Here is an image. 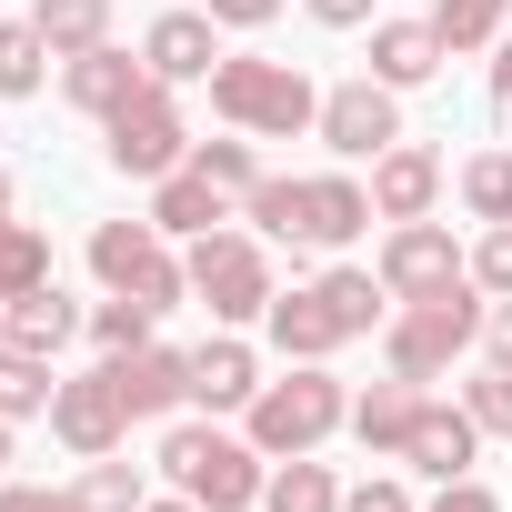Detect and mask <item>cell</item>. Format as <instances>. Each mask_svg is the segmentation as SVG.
Returning a JSON list of instances; mask_svg holds the SVG:
<instances>
[{
	"label": "cell",
	"instance_id": "cell-8",
	"mask_svg": "<svg viewBox=\"0 0 512 512\" xmlns=\"http://www.w3.org/2000/svg\"><path fill=\"white\" fill-rule=\"evenodd\" d=\"M372 272H382L392 302H432V292H462V282H472V251H462L442 221H392L382 251H372Z\"/></svg>",
	"mask_w": 512,
	"mask_h": 512
},
{
	"label": "cell",
	"instance_id": "cell-25",
	"mask_svg": "<svg viewBox=\"0 0 512 512\" xmlns=\"http://www.w3.org/2000/svg\"><path fill=\"white\" fill-rule=\"evenodd\" d=\"M31 21H41L51 61H81V51L111 41V0H31Z\"/></svg>",
	"mask_w": 512,
	"mask_h": 512
},
{
	"label": "cell",
	"instance_id": "cell-15",
	"mask_svg": "<svg viewBox=\"0 0 512 512\" xmlns=\"http://www.w3.org/2000/svg\"><path fill=\"white\" fill-rule=\"evenodd\" d=\"M151 91V61H131L121 41H101V51H81V61H61V101L81 111V121H111L121 101H141Z\"/></svg>",
	"mask_w": 512,
	"mask_h": 512
},
{
	"label": "cell",
	"instance_id": "cell-37",
	"mask_svg": "<svg viewBox=\"0 0 512 512\" xmlns=\"http://www.w3.org/2000/svg\"><path fill=\"white\" fill-rule=\"evenodd\" d=\"M342 512H422V502H412V482H402V472H362V482L342 492Z\"/></svg>",
	"mask_w": 512,
	"mask_h": 512
},
{
	"label": "cell",
	"instance_id": "cell-43",
	"mask_svg": "<svg viewBox=\"0 0 512 512\" xmlns=\"http://www.w3.org/2000/svg\"><path fill=\"white\" fill-rule=\"evenodd\" d=\"M492 111H512V41H492Z\"/></svg>",
	"mask_w": 512,
	"mask_h": 512
},
{
	"label": "cell",
	"instance_id": "cell-40",
	"mask_svg": "<svg viewBox=\"0 0 512 512\" xmlns=\"http://www.w3.org/2000/svg\"><path fill=\"white\" fill-rule=\"evenodd\" d=\"M201 11H211L221 31H272V21H282V0H201Z\"/></svg>",
	"mask_w": 512,
	"mask_h": 512
},
{
	"label": "cell",
	"instance_id": "cell-2",
	"mask_svg": "<svg viewBox=\"0 0 512 512\" xmlns=\"http://www.w3.org/2000/svg\"><path fill=\"white\" fill-rule=\"evenodd\" d=\"M211 111H221L231 131H251V141H302V131L322 121V91H312L302 61L221 51V71H211Z\"/></svg>",
	"mask_w": 512,
	"mask_h": 512
},
{
	"label": "cell",
	"instance_id": "cell-14",
	"mask_svg": "<svg viewBox=\"0 0 512 512\" xmlns=\"http://www.w3.org/2000/svg\"><path fill=\"white\" fill-rule=\"evenodd\" d=\"M141 61H151V81H211L221 71V21L211 11H161L151 31H141Z\"/></svg>",
	"mask_w": 512,
	"mask_h": 512
},
{
	"label": "cell",
	"instance_id": "cell-19",
	"mask_svg": "<svg viewBox=\"0 0 512 512\" xmlns=\"http://www.w3.org/2000/svg\"><path fill=\"white\" fill-rule=\"evenodd\" d=\"M141 211H151V221H161L171 241H201V231H221V221H241V201H231V191H211V181H201L191 161H181V171H161Z\"/></svg>",
	"mask_w": 512,
	"mask_h": 512
},
{
	"label": "cell",
	"instance_id": "cell-31",
	"mask_svg": "<svg viewBox=\"0 0 512 512\" xmlns=\"http://www.w3.org/2000/svg\"><path fill=\"white\" fill-rule=\"evenodd\" d=\"M91 512H141L151 502V472L141 462H121V452H101V462H81V482H71Z\"/></svg>",
	"mask_w": 512,
	"mask_h": 512
},
{
	"label": "cell",
	"instance_id": "cell-12",
	"mask_svg": "<svg viewBox=\"0 0 512 512\" xmlns=\"http://www.w3.org/2000/svg\"><path fill=\"white\" fill-rule=\"evenodd\" d=\"M101 372H111V392H121V412H131V422H171V412L191 402V352H171V342L111 352Z\"/></svg>",
	"mask_w": 512,
	"mask_h": 512
},
{
	"label": "cell",
	"instance_id": "cell-18",
	"mask_svg": "<svg viewBox=\"0 0 512 512\" xmlns=\"http://www.w3.org/2000/svg\"><path fill=\"white\" fill-rule=\"evenodd\" d=\"M251 392H262V352H251L241 332H211L191 352V402L221 422V412H251Z\"/></svg>",
	"mask_w": 512,
	"mask_h": 512
},
{
	"label": "cell",
	"instance_id": "cell-9",
	"mask_svg": "<svg viewBox=\"0 0 512 512\" xmlns=\"http://www.w3.org/2000/svg\"><path fill=\"white\" fill-rule=\"evenodd\" d=\"M312 141L332 151V161H382L392 141H402V91L392 81H332L322 91V121H312Z\"/></svg>",
	"mask_w": 512,
	"mask_h": 512
},
{
	"label": "cell",
	"instance_id": "cell-20",
	"mask_svg": "<svg viewBox=\"0 0 512 512\" xmlns=\"http://www.w3.org/2000/svg\"><path fill=\"white\" fill-rule=\"evenodd\" d=\"M71 332H91V312L61 292V282H41V292H21V302H0V342H11V352H61Z\"/></svg>",
	"mask_w": 512,
	"mask_h": 512
},
{
	"label": "cell",
	"instance_id": "cell-21",
	"mask_svg": "<svg viewBox=\"0 0 512 512\" xmlns=\"http://www.w3.org/2000/svg\"><path fill=\"white\" fill-rule=\"evenodd\" d=\"M442 31H432V11L422 21H372V81H392V91H422V81H442Z\"/></svg>",
	"mask_w": 512,
	"mask_h": 512
},
{
	"label": "cell",
	"instance_id": "cell-42",
	"mask_svg": "<svg viewBox=\"0 0 512 512\" xmlns=\"http://www.w3.org/2000/svg\"><path fill=\"white\" fill-rule=\"evenodd\" d=\"M482 362H502V372H512V302H492V312H482Z\"/></svg>",
	"mask_w": 512,
	"mask_h": 512
},
{
	"label": "cell",
	"instance_id": "cell-6",
	"mask_svg": "<svg viewBox=\"0 0 512 512\" xmlns=\"http://www.w3.org/2000/svg\"><path fill=\"white\" fill-rule=\"evenodd\" d=\"M91 272H101V292H131V302H151V312H181V302H191V262L171 251V231H161L151 211L91 231Z\"/></svg>",
	"mask_w": 512,
	"mask_h": 512
},
{
	"label": "cell",
	"instance_id": "cell-3",
	"mask_svg": "<svg viewBox=\"0 0 512 512\" xmlns=\"http://www.w3.org/2000/svg\"><path fill=\"white\" fill-rule=\"evenodd\" d=\"M241 432L262 442L272 462H292V452H322L332 432H352V392H342V372H332V362H292L282 382H262V392H251Z\"/></svg>",
	"mask_w": 512,
	"mask_h": 512
},
{
	"label": "cell",
	"instance_id": "cell-4",
	"mask_svg": "<svg viewBox=\"0 0 512 512\" xmlns=\"http://www.w3.org/2000/svg\"><path fill=\"white\" fill-rule=\"evenodd\" d=\"M482 312H492L482 282L432 292V302H392V322H382V372H402V382H442L462 352H482Z\"/></svg>",
	"mask_w": 512,
	"mask_h": 512
},
{
	"label": "cell",
	"instance_id": "cell-5",
	"mask_svg": "<svg viewBox=\"0 0 512 512\" xmlns=\"http://www.w3.org/2000/svg\"><path fill=\"white\" fill-rule=\"evenodd\" d=\"M181 262H191V302L221 322V332H241V322H262L272 312V241L262 231H251V221H221V231H201L191 251H181Z\"/></svg>",
	"mask_w": 512,
	"mask_h": 512
},
{
	"label": "cell",
	"instance_id": "cell-34",
	"mask_svg": "<svg viewBox=\"0 0 512 512\" xmlns=\"http://www.w3.org/2000/svg\"><path fill=\"white\" fill-rule=\"evenodd\" d=\"M91 342H101V362L111 352H141V342H161V312L131 302V292H111V302H91Z\"/></svg>",
	"mask_w": 512,
	"mask_h": 512
},
{
	"label": "cell",
	"instance_id": "cell-28",
	"mask_svg": "<svg viewBox=\"0 0 512 512\" xmlns=\"http://www.w3.org/2000/svg\"><path fill=\"white\" fill-rule=\"evenodd\" d=\"M51 392H61V372H51L41 352H11V342H0V422H41Z\"/></svg>",
	"mask_w": 512,
	"mask_h": 512
},
{
	"label": "cell",
	"instance_id": "cell-10",
	"mask_svg": "<svg viewBox=\"0 0 512 512\" xmlns=\"http://www.w3.org/2000/svg\"><path fill=\"white\" fill-rule=\"evenodd\" d=\"M51 442H61L71 462H101V452L131 442V412H121L111 372H71V382L51 392Z\"/></svg>",
	"mask_w": 512,
	"mask_h": 512
},
{
	"label": "cell",
	"instance_id": "cell-17",
	"mask_svg": "<svg viewBox=\"0 0 512 512\" xmlns=\"http://www.w3.org/2000/svg\"><path fill=\"white\" fill-rule=\"evenodd\" d=\"M262 332H272V352L282 362H332L352 332L332 322V302H322V282H292V292H272V312H262Z\"/></svg>",
	"mask_w": 512,
	"mask_h": 512
},
{
	"label": "cell",
	"instance_id": "cell-32",
	"mask_svg": "<svg viewBox=\"0 0 512 512\" xmlns=\"http://www.w3.org/2000/svg\"><path fill=\"white\" fill-rule=\"evenodd\" d=\"M452 191H462L472 221H512V151H472V161L452 171Z\"/></svg>",
	"mask_w": 512,
	"mask_h": 512
},
{
	"label": "cell",
	"instance_id": "cell-29",
	"mask_svg": "<svg viewBox=\"0 0 512 512\" xmlns=\"http://www.w3.org/2000/svg\"><path fill=\"white\" fill-rule=\"evenodd\" d=\"M502 21H512V0H432V31H442L452 61H462V51H492Z\"/></svg>",
	"mask_w": 512,
	"mask_h": 512
},
{
	"label": "cell",
	"instance_id": "cell-36",
	"mask_svg": "<svg viewBox=\"0 0 512 512\" xmlns=\"http://www.w3.org/2000/svg\"><path fill=\"white\" fill-rule=\"evenodd\" d=\"M472 282H482L492 302H512V221H482V241H472Z\"/></svg>",
	"mask_w": 512,
	"mask_h": 512
},
{
	"label": "cell",
	"instance_id": "cell-23",
	"mask_svg": "<svg viewBox=\"0 0 512 512\" xmlns=\"http://www.w3.org/2000/svg\"><path fill=\"white\" fill-rule=\"evenodd\" d=\"M312 282H322V302H332V322H342L352 342L392 322V292H382V272H362V262H332V272H312Z\"/></svg>",
	"mask_w": 512,
	"mask_h": 512
},
{
	"label": "cell",
	"instance_id": "cell-16",
	"mask_svg": "<svg viewBox=\"0 0 512 512\" xmlns=\"http://www.w3.org/2000/svg\"><path fill=\"white\" fill-rule=\"evenodd\" d=\"M442 181H452V171H442V151H422V141L402 131V141L372 161V211H382V221H432Z\"/></svg>",
	"mask_w": 512,
	"mask_h": 512
},
{
	"label": "cell",
	"instance_id": "cell-13",
	"mask_svg": "<svg viewBox=\"0 0 512 512\" xmlns=\"http://www.w3.org/2000/svg\"><path fill=\"white\" fill-rule=\"evenodd\" d=\"M402 462H412L422 482H462V472L482 462V422H472L462 402H432V392H422V412H412V442H402Z\"/></svg>",
	"mask_w": 512,
	"mask_h": 512
},
{
	"label": "cell",
	"instance_id": "cell-26",
	"mask_svg": "<svg viewBox=\"0 0 512 512\" xmlns=\"http://www.w3.org/2000/svg\"><path fill=\"white\" fill-rule=\"evenodd\" d=\"M51 282V231L41 221H0V302H21V292H41Z\"/></svg>",
	"mask_w": 512,
	"mask_h": 512
},
{
	"label": "cell",
	"instance_id": "cell-27",
	"mask_svg": "<svg viewBox=\"0 0 512 512\" xmlns=\"http://www.w3.org/2000/svg\"><path fill=\"white\" fill-rule=\"evenodd\" d=\"M51 81V41H41V21L21 11V21H0V101H31Z\"/></svg>",
	"mask_w": 512,
	"mask_h": 512
},
{
	"label": "cell",
	"instance_id": "cell-44",
	"mask_svg": "<svg viewBox=\"0 0 512 512\" xmlns=\"http://www.w3.org/2000/svg\"><path fill=\"white\" fill-rule=\"evenodd\" d=\"M141 512H201V502H191V492H151Z\"/></svg>",
	"mask_w": 512,
	"mask_h": 512
},
{
	"label": "cell",
	"instance_id": "cell-7",
	"mask_svg": "<svg viewBox=\"0 0 512 512\" xmlns=\"http://www.w3.org/2000/svg\"><path fill=\"white\" fill-rule=\"evenodd\" d=\"M101 161H111L121 181H161V171H181V161H191V121H181L171 81H151L141 101H121V111L101 121Z\"/></svg>",
	"mask_w": 512,
	"mask_h": 512
},
{
	"label": "cell",
	"instance_id": "cell-30",
	"mask_svg": "<svg viewBox=\"0 0 512 512\" xmlns=\"http://www.w3.org/2000/svg\"><path fill=\"white\" fill-rule=\"evenodd\" d=\"M191 171H201L211 191H231V201L262 191V151H251V131H231V141H191Z\"/></svg>",
	"mask_w": 512,
	"mask_h": 512
},
{
	"label": "cell",
	"instance_id": "cell-39",
	"mask_svg": "<svg viewBox=\"0 0 512 512\" xmlns=\"http://www.w3.org/2000/svg\"><path fill=\"white\" fill-rule=\"evenodd\" d=\"M422 512H502V492H492L482 472H462V482H442V492H432Z\"/></svg>",
	"mask_w": 512,
	"mask_h": 512
},
{
	"label": "cell",
	"instance_id": "cell-33",
	"mask_svg": "<svg viewBox=\"0 0 512 512\" xmlns=\"http://www.w3.org/2000/svg\"><path fill=\"white\" fill-rule=\"evenodd\" d=\"M241 221L262 231V241H292V251H302V181H292V171H262V191L241 201Z\"/></svg>",
	"mask_w": 512,
	"mask_h": 512
},
{
	"label": "cell",
	"instance_id": "cell-46",
	"mask_svg": "<svg viewBox=\"0 0 512 512\" xmlns=\"http://www.w3.org/2000/svg\"><path fill=\"white\" fill-rule=\"evenodd\" d=\"M11 432H21V422H0V472H11Z\"/></svg>",
	"mask_w": 512,
	"mask_h": 512
},
{
	"label": "cell",
	"instance_id": "cell-38",
	"mask_svg": "<svg viewBox=\"0 0 512 512\" xmlns=\"http://www.w3.org/2000/svg\"><path fill=\"white\" fill-rule=\"evenodd\" d=\"M0 512H91L71 482H0Z\"/></svg>",
	"mask_w": 512,
	"mask_h": 512
},
{
	"label": "cell",
	"instance_id": "cell-24",
	"mask_svg": "<svg viewBox=\"0 0 512 512\" xmlns=\"http://www.w3.org/2000/svg\"><path fill=\"white\" fill-rule=\"evenodd\" d=\"M262 512H342V482H332V462H322V452H292V462H272V482H262Z\"/></svg>",
	"mask_w": 512,
	"mask_h": 512
},
{
	"label": "cell",
	"instance_id": "cell-11",
	"mask_svg": "<svg viewBox=\"0 0 512 512\" xmlns=\"http://www.w3.org/2000/svg\"><path fill=\"white\" fill-rule=\"evenodd\" d=\"M372 221H382V211H372V181L312 171V181H302V251H292V262H312V251H352Z\"/></svg>",
	"mask_w": 512,
	"mask_h": 512
},
{
	"label": "cell",
	"instance_id": "cell-35",
	"mask_svg": "<svg viewBox=\"0 0 512 512\" xmlns=\"http://www.w3.org/2000/svg\"><path fill=\"white\" fill-rule=\"evenodd\" d=\"M462 412L482 422V442H512V372H502V362H482V372L462 382Z\"/></svg>",
	"mask_w": 512,
	"mask_h": 512
},
{
	"label": "cell",
	"instance_id": "cell-1",
	"mask_svg": "<svg viewBox=\"0 0 512 512\" xmlns=\"http://www.w3.org/2000/svg\"><path fill=\"white\" fill-rule=\"evenodd\" d=\"M161 472H171V492H191L201 512H262L272 452L251 442V432H221V422H171V432H161Z\"/></svg>",
	"mask_w": 512,
	"mask_h": 512
},
{
	"label": "cell",
	"instance_id": "cell-45",
	"mask_svg": "<svg viewBox=\"0 0 512 512\" xmlns=\"http://www.w3.org/2000/svg\"><path fill=\"white\" fill-rule=\"evenodd\" d=\"M11 201H21V191H11V161H0V221H11Z\"/></svg>",
	"mask_w": 512,
	"mask_h": 512
},
{
	"label": "cell",
	"instance_id": "cell-22",
	"mask_svg": "<svg viewBox=\"0 0 512 512\" xmlns=\"http://www.w3.org/2000/svg\"><path fill=\"white\" fill-rule=\"evenodd\" d=\"M412 412H422V382L382 372L372 392H352V442H362L372 462H402V442H412Z\"/></svg>",
	"mask_w": 512,
	"mask_h": 512
},
{
	"label": "cell",
	"instance_id": "cell-41",
	"mask_svg": "<svg viewBox=\"0 0 512 512\" xmlns=\"http://www.w3.org/2000/svg\"><path fill=\"white\" fill-rule=\"evenodd\" d=\"M302 11H312L322 31H372V21H382V0H302Z\"/></svg>",
	"mask_w": 512,
	"mask_h": 512
}]
</instances>
